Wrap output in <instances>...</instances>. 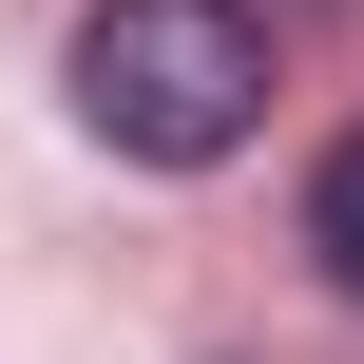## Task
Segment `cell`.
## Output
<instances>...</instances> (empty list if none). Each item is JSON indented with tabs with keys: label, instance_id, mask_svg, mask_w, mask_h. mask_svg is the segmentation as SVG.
Here are the masks:
<instances>
[{
	"label": "cell",
	"instance_id": "obj_1",
	"mask_svg": "<svg viewBox=\"0 0 364 364\" xmlns=\"http://www.w3.org/2000/svg\"><path fill=\"white\" fill-rule=\"evenodd\" d=\"M77 115H96L134 173H211V154H250V115H269V19H250V0H96V19H77Z\"/></svg>",
	"mask_w": 364,
	"mask_h": 364
},
{
	"label": "cell",
	"instance_id": "obj_2",
	"mask_svg": "<svg viewBox=\"0 0 364 364\" xmlns=\"http://www.w3.org/2000/svg\"><path fill=\"white\" fill-rule=\"evenodd\" d=\"M307 269L364 307V134H326V173H307Z\"/></svg>",
	"mask_w": 364,
	"mask_h": 364
}]
</instances>
